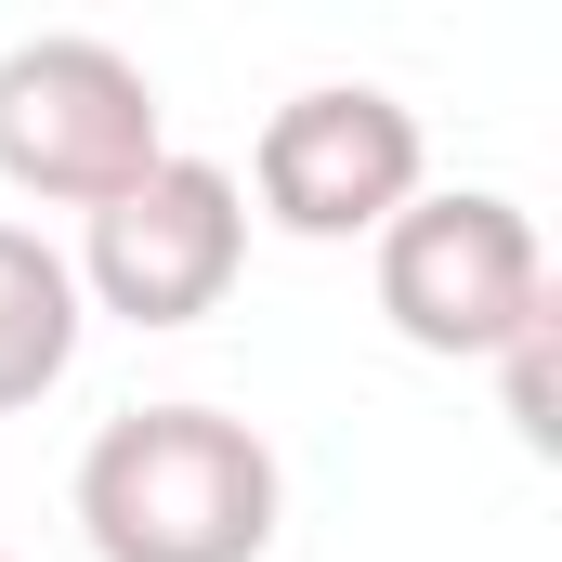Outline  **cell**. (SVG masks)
I'll return each instance as SVG.
<instances>
[{
	"label": "cell",
	"mask_w": 562,
	"mask_h": 562,
	"mask_svg": "<svg viewBox=\"0 0 562 562\" xmlns=\"http://www.w3.org/2000/svg\"><path fill=\"white\" fill-rule=\"evenodd\" d=\"M79 537L92 562H262L288 524L276 445L223 406H119L79 445Z\"/></svg>",
	"instance_id": "cell-1"
},
{
	"label": "cell",
	"mask_w": 562,
	"mask_h": 562,
	"mask_svg": "<svg viewBox=\"0 0 562 562\" xmlns=\"http://www.w3.org/2000/svg\"><path fill=\"white\" fill-rule=\"evenodd\" d=\"M367 249H380V314H393V340H419L445 367H497L524 327H550L537 210L497 196V183H419Z\"/></svg>",
	"instance_id": "cell-2"
},
{
	"label": "cell",
	"mask_w": 562,
	"mask_h": 562,
	"mask_svg": "<svg viewBox=\"0 0 562 562\" xmlns=\"http://www.w3.org/2000/svg\"><path fill=\"white\" fill-rule=\"evenodd\" d=\"M157 157H170V105H157V79L119 40L40 26V40L0 53V183L13 196L92 223L105 196H132Z\"/></svg>",
	"instance_id": "cell-3"
},
{
	"label": "cell",
	"mask_w": 562,
	"mask_h": 562,
	"mask_svg": "<svg viewBox=\"0 0 562 562\" xmlns=\"http://www.w3.org/2000/svg\"><path fill=\"white\" fill-rule=\"evenodd\" d=\"M66 276H79V314H119V327H196V314H223L236 276H249V196H236V170L170 144L132 196H105L79 223Z\"/></svg>",
	"instance_id": "cell-4"
},
{
	"label": "cell",
	"mask_w": 562,
	"mask_h": 562,
	"mask_svg": "<svg viewBox=\"0 0 562 562\" xmlns=\"http://www.w3.org/2000/svg\"><path fill=\"white\" fill-rule=\"evenodd\" d=\"M431 183V144H419V105L380 92V79H314L288 92L262 144H249V223H276L301 249H340V236H380L406 196Z\"/></svg>",
	"instance_id": "cell-5"
},
{
	"label": "cell",
	"mask_w": 562,
	"mask_h": 562,
	"mask_svg": "<svg viewBox=\"0 0 562 562\" xmlns=\"http://www.w3.org/2000/svg\"><path fill=\"white\" fill-rule=\"evenodd\" d=\"M79 276H66V249L40 236V223H13L0 210V419H26L66 367H79Z\"/></svg>",
	"instance_id": "cell-6"
},
{
	"label": "cell",
	"mask_w": 562,
	"mask_h": 562,
	"mask_svg": "<svg viewBox=\"0 0 562 562\" xmlns=\"http://www.w3.org/2000/svg\"><path fill=\"white\" fill-rule=\"evenodd\" d=\"M497 380H510V419H524V445H562V419H550V327H524V340L497 353Z\"/></svg>",
	"instance_id": "cell-7"
},
{
	"label": "cell",
	"mask_w": 562,
	"mask_h": 562,
	"mask_svg": "<svg viewBox=\"0 0 562 562\" xmlns=\"http://www.w3.org/2000/svg\"><path fill=\"white\" fill-rule=\"evenodd\" d=\"M0 562H13V550H0Z\"/></svg>",
	"instance_id": "cell-8"
}]
</instances>
